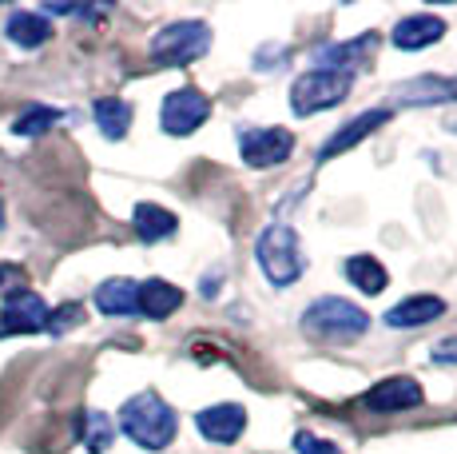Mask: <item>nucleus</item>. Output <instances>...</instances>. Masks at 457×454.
Wrapping results in <instances>:
<instances>
[{"instance_id": "5", "label": "nucleus", "mask_w": 457, "mask_h": 454, "mask_svg": "<svg viewBox=\"0 0 457 454\" xmlns=\"http://www.w3.org/2000/svg\"><path fill=\"white\" fill-rule=\"evenodd\" d=\"M211 48V29L204 21H179L167 24L163 32H155L152 40V56L160 64H187V60H199Z\"/></svg>"}, {"instance_id": "7", "label": "nucleus", "mask_w": 457, "mask_h": 454, "mask_svg": "<svg viewBox=\"0 0 457 454\" xmlns=\"http://www.w3.org/2000/svg\"><path fill=\"white\" fill-rule=\"evenodd\" d=\"M207 116H211V100L199 88H175L163 96L160 120L167 136H191Z\"/></svg>"}, {"instance_id": "2", "label": "nucleus", "mask_w": 457, "mask_h": 454, "mask_svg": "<svg viewBox=\"0 0 457 454\" xmlns=\"http://www.w3.org/2000/svg\"><path fill=\"white\" fill-rule=\"evenodd\" d=\"M254 256H259L262 275H267L275 287H291V283H298V275H303V267H306L303 248H298V235H295L287 223H270V227H262L259 243H254Z\"/></svg>"}, {"instance_id": "12", "label": "nucleus", "mask_w": 457, "mask_h": 454, "mask_svg": "<svg viewBox=\"0 0 457 454\" xmlns=\"http://www.w3.org/2000/svg\"><path fill=\"white\" fill-rule=\"evenodd\" d=\"M390 120V108H374V112H362V116H354L346 128H338L327 144H322V152H319V160H334V156H342V152H350L354 144H362L366 136H374L378 128Z\"/></svg>"}, {"instance_id": "10", "label": "nucleus", "mask_w": 457, "mask_h": 454, "mask_svg": "<svg viewBox=\"0 0 457 454\" xmlns=\"http://www.w3.org/2000/svg\"><path fill=\"white\" fill-rule=\"evenodd\" d=\"M370 410H378V415H398V410H410L421 403V387L410 374H394V379H382L374 383L370 391H366L362 399Z\"/></svg>"}, {"instance_id": "15", "label": "nucleus", "mask_w": 457, "mask_h": 454, "mask_svg": "<svg viewBox=\"0 0 457 454\" xmlns=\"http://www.w3.org/2000/svg\"><path fill=\"white\" fill-rule=\"evenodd\" d=\"M179 303H183V291L179 287H171L167 279H147V283H139V315L167 319Z\"/></svg>"}, {"instance_id": "19", "label": "nucleus", "mask_w": 457, "mask_h": 454, "mask_svg": "<svg viewBox=\"0 0 457 454\" xmlns=\"http://www.w3.org/2000/svg\"><path fill=\"white\" fill-rule=\"evenodd\" d=\"M4 32H8V40H16L21 48H40L44 40L52 37V24L44 21L40 13H12Z\"/></svg>"}, {"instance_id": "22", "label": "nucleus", "mask_w": 457, "mask_h": 454, "mask_svg": "<svg viewBox=\"0 0 457 454\" xmlns=\"http://www.w3.org/2000/svg\"><path fill=\"white\" fill-rule=\"evenodd\" d=\"M112 434H116V426H112L108 415H100V410H84V447L92 454H104L112 447Z\"/></svg>"}, {"instance_id": "16", "label": "nucleus", "mask_w": 457, "mask_h": 454, "mask_svg": "<svg viewBox=\"0 0 457 454\" xmlns=\"http://www.w3.org/2000/svg\"><path fill=\"white\" fill-rule=\"evenodd\" d=\"M96 307H100L104 315H136L139 283H131V279H108V283L96 291Z\"/></svg>"}, {"instance_id": "24", "label": "nucleus", "mask_w": 457, "mask_h": 454, "mask_svg": "<svg viewBox=\"0 0 457 454\" xmlns=\"http://www.w3.org/2000/svg\"><path fill=\"white\" fill-rule=\"evenodd\" d=\"M80 319H84V307H80V303H64L60 311H48V331H52V335H64V331L76 327Z\"/></svg>"}, {"instance_id": "8", "label": "nucleus", "mask_w": 457, "mask_h": 454, "mask_svg": "<svg viewBox=\"0 0 457 454\" xmlns=\"http://www.w3.org/2000/svg\"><path fill=\"white\" fill-rule=\"evenodd\" d=\"M32 331H48V307L37 291L21 287L0 311V335H32Z\"/></svg>"}, {"instance_id": "27", "label": "nucleus", "mask_w": 457, "mask_h": 454, "mask_svg": "<svg viewBox=\"0 0 457 454\" xmlns=\"http://www.w3.org/2000/svg\"><path fill=\"white\" fill-rule=\"evenodd\" d=\"M0 283H4V272H0Z\"/></svg>"}, {"instance_id": "20", "label": "nucleus", "mask_w": 457, "mask_h": 454, "mask_svg": "<svg viewBox=\"0 0 457 454\" xmlns=\"http://www.w3.org/2000/svg\"><path fill=\"white\" fill-rule=\"evenodd\" d=\"M346 279H350V283H354L362 295H382L386 283H390L386 267L378 264L374 256H350V259H346Z\"/></svg>"}, {"instance_id": "3", "label": "nucleus", "mask_w": 457, "mask_h": 454, "mask_svg": "<svg viewBox=\"0 0 457 454\" xmlns=\"http://www.w3.org/2000/svg\"><path fill=\"white\" fill-rule=\"evenodd\" d=\"M303 327L311 331V335H319V339H338V343H346V339L366 335V327H370V315H366L358 303L327 295V299L311 303V307L303 311Z\"/></svg>"}, {"instance_id": "14", "label": "nucleus", "mask_w": 457, "mask_h": 454, "mask_svg": "<svg viewBox=\"0 0 457 454\" xmlns=\"http://www.w3.org/2000/svg\"><path fill=\"white\" fill-rule=\"evenodd\" d=\"M437 315H445V303L437 295H414V299H402L398 307L386 311V327L394 331H410V327H426Z\"/></svg>"}, {"instance_id": "26", "label": "nucleus", "mask_w": 457, "mask_h": 454, "mask_svg": "<svg viewBox=\"0 0 457 454\" xmlns=\"http://www.w3.org/2000/svg\"><path fill=\"white\" fill-rule=\"evenodd\" d=\"M434 363H457V339H442V343L434 347Z\"/></svg>"}, {"instance_id": "13", "label": "nucleus", "mask_w": 457, "mask_h": 454, "mask_svg": "<svg viewBox=\"0 0 457 454\" xmlns=\"http://www.w3.org/2000/svg\"><path fill=\"white\" fill-rule=\"evenodd\" d=\"M445 37V21L442 16H429V13H418V16H406V21L394 24V45L402 52H418V48H429Z\"/></svg>"}, {"instance_id": "25", "label": "nucleus", "mask_w": 457, "mask_h": 454, "mask_svg": "<svg viewBox=\"0 0 457 454\" xmlns=\"http://www.w3.org/2000/svg\"><path fill=\"white\" fill-rule=\"evenodd\" d=\"M295 450L298 454H342L334 442H327V439H314V434H298L295 439Z\"/></svg>"}, {"instance_id": "9", "label": "nucleus", "mask_w": 457, "mask_h": 454, "mask_svg": "<svg viewBox=\"0 0 457 454\" xmlns=\"http://www.w3.org/2000/svg\"><path fill=\"white\" fill-rule=\"evenodd\" d=\"M378 37L374 32H362L358 40H342V45H327L314 52V64L319 72H342V76H354V68H362L366 60L374 56Z\"/></svg>"}, {"instance_id": "11", "label": "nucleus", "mask_w": 457, "mask_h": 454, "mask_svg": "<svg viewBox=\"0 0 457 454\" xmlns=\"http://www.w3.org/2000/svg\"><path fill=\"white\" fill-rule=\"evenodd\" d=\"M195 426L199 434L211 442H235L247 426V410L235 407V403H219V407H207L195 415Z\"/></svg>"}, {"instance_id": "6", "label": "nucleus", "mask_w": 457, "mask_h": 454, "mask_svg": "<svg viewBox=\"0 0 457 454\" xmlns=\"http://www.w3.org/2000/svg\"><path fill=\"white\" fill-rule=\"evenodd\" d=\"M239 152L251 168H275L291 160L295 136L287 128H239Z\"/></svg>"}, {"instance_id": "18", "label": "nucleus", "mask_w": 457, "mask_h": 454, "mask_svg": "<svg viewBox=\"0 0 457 454\" xmlns=\"http://www.w3.org/2000/svg\"><path fill=\"white\" fill-rule=\"evenodd\" d=\"M131 220H136V235L144 243H160L167 235H175V227H179V220L160 204H136V215H131Z\"/></svg>"}, {"instance_id": "4", "label": "nucleus", "mask_w": 457, "mask_h": 454, "mask_svg": "<svg viewBox=\"0 0 457 454\" xmlns=\"http://www.w3.org/2000/svg\"><path fill=\"white\" fill-rule=\"evenodd\" d=\"M350 80L354 76H342V72H306L295 80L291 88V108L295 116H314V112H327L334 104H342L350 96Z\"/></svg>"}, {"instance_id": "23", "label": "nucleus", "mask_w": 457, "mask_h": 454, "mask_svg": "<svg viewBox=\"0 0 457 454\" xmlns=\"http://www.w3.org/2000/svg\"><path fill=\"white\" fill-rule=\"evenodd\" d=\"M56 120H60L56 108H32V112H24V116L16 120L12 132H16V136H40V132H48Z\"/></svg>"}, {"instance_id": "17", "label": "nucleus", "mask_w": 457, "mask_h": 454, "mask_svg": "<svg viewBox=\"0 0 457 454\" xmlns=\"http://www.w3.org/2000/svg\"><path fill=\"white\" fill-rule=\"evenodd\" d=\"M398 100L406 104H445L457 100V76L445 80V76H421V80L398 84Z\"/></svg>"}, {"instance_id": "21", "label": "nucleus", "mask_w": 457, "mask_h": 454, "mask_svg": "<svg viewBox=\"0 0 457 454\" xmlns=\"http://www.w3.org/2000/svg\"><path fill=\"white\" fill-rule=\"evenodd\" d=\"M96 124L108 139H124L128 128H131V104L128 100H116V96H104L96 100Z\"/></svg>"}, {"instance_id": "1", "label": "nucleus", "mask_w": 457, "mask_h": 454, "mask_svg": "<svg viewBox=\"0 0 457 454\" xmlns=\"http://www.w3.org/2000/svg\"><path fill=\"white\" fill-rule=\"evenodd\" d=\"M120 431H124L136 447L163 450V447H171L175 431H179V418H175V410L167 407L155 391H139V395H131L128 403L120 407Z\"/></svg>"}]
</instances>
